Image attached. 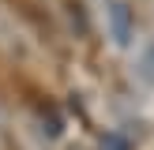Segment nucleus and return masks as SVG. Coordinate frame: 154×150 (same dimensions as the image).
<instances>
[{
  "mask_svg": "<svg viewBox=\"0 0 154 150\" xmlns=\"http://www.w3.org/2000/svg\"><path fill=\"white\" fill-rule=\"evenodd\" d=\"M105 15H109V22H113V38H117V45H128V41H132L128 8H124V4H109V8H105Z\"/></svg>",
  "mask_w": 154,
  "mask_h": 150,
  "instance_id": "1",
  "label": "nucleus"
}]
</instances>
